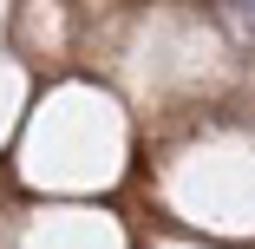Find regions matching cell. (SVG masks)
I'll return each mask as SVG.
<instances>
[{"label": "cell", "mask_w": 255, "mask_h": 249, "mask_svg": "<svg viewBox=\"0 0 255 249\" xmlns=\"http://www.w3.org/2000/svg\"><path fill=\"white\" fill-rule=\"evenodd\" d=\"M223 7H229V13H236V20H242V26L255 33V0H223Z\"/></svg>", "instance_id": "cell-1"}]
</instances>
